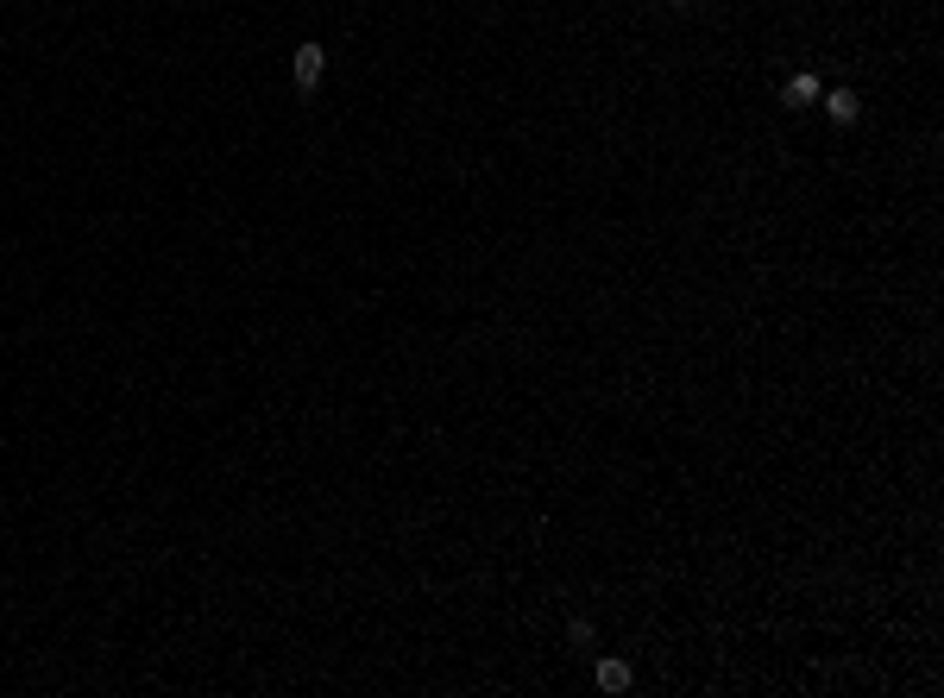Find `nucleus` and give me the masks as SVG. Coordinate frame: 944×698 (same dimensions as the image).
I'll return each instance as SVG.
<instances>
[{"label":"nucleus","mask_w":944,"mask_h":698,"mask_svg":"<svg viewBox=\"0 0 944 698\" xmlns=\"http://www.w3.org/2000/svg\"><path fill=\"white\" fill-rule=\"evenodd\" d=\"M818 95H825V82H818L812 70L787 76V89H781V101H787V108H818Z\"/></svg>","instance_id":"2"},{"label":"nucleus","mask_w":944,"mask_h":698,"mask_svg":"<svg viewBox=\"0 0 944 698\" xmlns=\"http://www.w3.org/2000/svg\"><path fill=\"white\" fill-rule=\"evenodd\" d=\"M592 679H598L604 692H629V679H637V673H629V660H617V654H604V660L592 667Z\"/></svg>","instance_id":"3"},{"label":"nucleus","mask_w":944,"mask_h":698,"mask_svg":"<svg viewBox=\"0 0 944 698\" xmlns=\"http://www.w3.org/2000/svg\"><path fill=\"white\" fill-rule=\"evenodd\" d=\"M818 108H825V114H831L837 126H850L862 101H856V89H825V95H818Z\"/></svg>","instance_id":"4"},{"label":"nucleus","mask_w":944,"mask_h":698,"mask_svg":"<svg viewBox=\"0 0 944 698\" xmlns=\"http://www.w3.org/2000/svg\"><path fill=\"white\" fill-rule=\"evenodd\" d=\"M668 7H674V13H693V7H699V0H668Z\"/></svg>","instance_id":"6"},{"label":"nucleus","mask_w":944,"mask_h":698,"mask_svg":"<svg viewBox=\"0 0 944 698\" xmlns=\"http://www.w3.org/2000/svg\"><path fill=\"white\" fill-rule=\"evenodd\" d=\"M567 642H579V648H585V642H592V623H585V616H573V623H567Z\"/></svg>","instance_id":"5"},{"label":"nucleus","mask_w":944,"mask_h":698,"mask_svg":"<svg viewBox=\"0 0 944 698\" xmlns=\"http://www.w3.org/2000/svg\"><path fill=\"white\" fill-rule=\"evenodd\" d=\"M322 70H328V51H322V45H302V51L290 57V76H296V89H302V95L322 82Z\"/></svg>","instance_id":"1"}]
</instances>
